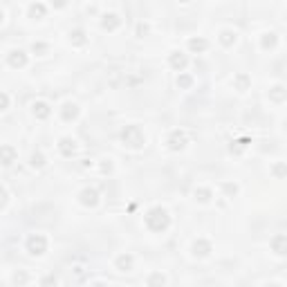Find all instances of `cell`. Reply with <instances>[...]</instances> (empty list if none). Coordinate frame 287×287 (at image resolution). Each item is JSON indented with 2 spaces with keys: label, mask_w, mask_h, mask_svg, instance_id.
Masks as SVG:
<instances>
[{
  "label": "cell",
  "mask_w": 287,
  "mask_h": 287,
  "mask_svg": "<svg viewBox=\"0 0 287 287\" xmlns=\"http://www.w3.org/2000/svg\"><path fill=\"white\" fill-rule=\"evenodd\" d=\"M101 170H103V173H108V170H112V164H110V159H108V164H101Z\"/></svg>",
  "instance_id": "33"
},
{
  "label": "cell",
  "mask_w": 287,
  "mask_h": 287,
  "mask_svg": "<svg viewBox=\"0 0 287 287\" xmlns=\"http://www.w3.org/2000/svg\"><path fill=\"white\" fill-rule=\"evenodd\" d=\"M276 45H278V36L274 31H267V34L260 36V47L263 49H276Z\"/></svg>",
  "instance_id": "20"
},
{
  "label": "cell",
  "mask_w": 287,
  "mask_h": 287,
  "mask_svg": "<svg viewBox=\"0 0 287 287\" xmlns=\"http://www.w3.org/2000/svg\"><path fill=\"white\" fill-rule=\"evenodd\" d=\"M285 130H287V119H285Z\"/></svg>",
  "instance_id": "35"
},
{
  "label": "cell",
  "mask_w": 287,
  "mask_h": 287,
  "mask_svg": "<svg viewBox=\"0 0 287 287\" xmlns=\"http://www.w3.org/2000/svg\"><path fill=\"white\" fill-rule=\"evenodd\" d=\"M144 222H146V227L150 229L152 233H164L166 229L170 227V215L164 206H152V209H148Z\"/></svg>",
  "instance_id": "1"
},
{
  "label": "cell",
  "mask_w": 287,
  "mask_h": 287,
  "mask_svg": "<svg viewBox=\"0 0 287 287\" xmlns=\"http://www.w3.org/2000/svg\"><path fill=\"white\" fill-rule=\"evenodd\" d=\"M133 263H135V258L130 254H119L115 260V267L119 269V272H130V269H133Z\"/></svg>",
  "instance_id": "17"
},
{
  "label": "cell",
  "mask_w": 287,
  "mask_h": 287,
  "mask_svg": "<svg viewBox=\"0 0 287 287\" xmlns=\"http://www.w3.org/2000/svg\"><path fill=\"white\" fill-rule=\"evenodd\" d=\"M272 175L274 177H287V164L285 161H276L272 166Z\"/></svg>",
  "instance_id": "24"
},
{
  "label": "cell",
  "mask_w": 287,
  "mask_h": 287,
  "mask_svg": "<svg viewBox=\"0 0 287 287\" xmlns=\"http://www.w3.org/2000/svg\"><path fill=\"white\" fill-rule=\"evenodd\" d=\"M168 63H170V67H173V70L184 72V70H186V65H188V56L184 52H170Z\"/></svg>",
  "instance_id": "11"
},
{
  "label": "cell",
  "mask_w": 287,
  "mask_h": 287,
  "mask_svg": "<svg viewBox=\"0 0 287 287\" xmlns=\"http://www.w3.org/2000/svg\"><path fill=\"white\" fill-rule=\"evenodd\" d=\"M79 115H81V108L76 106V103H72V101L63 103V108H61V119L63 121H76Z\"/></svg>",
  "instance_id": "9"
},
{
  "label": "cell",
  "mask_w": 287,
  "mask_h": 287,
  "mask_svg": "<svg viewBox=\"0 0 287 287\" xmlns=\"http://www.w3.org/2000/svg\"><path fill=\"white\" fill-rule=\"evenodd\" d=\"M148 285H164L166 283V276L164 274H152V276H148Z\"/></svg>",
  "instance_id": "28"
},
{
  "label": "cell",
  "mask_w": 287,
  "mask_h": 287,
  "mask_svg": "<svg viewBox=\"0 0 287 287\" xmlns=\"http://www.w3.org/2000/svg\"><path fill=\"white\" fill-rule=\"evenodd\" d=\"M218 40H220L222 47H233L236 40H238V34H236V31H231V29H222V31H220V36H218Z\"/></svg>",
  "instance_id": "18"
},
{
  "label": "cell",
  "mask_w": 287,
  "mask_h": 287,
  "mask_svg": "<svg viewBox=\"0 0 287 287\" xmlns=\"http://www.w3.org/2000/svg\"><path fill=\"white\" fill-rule=\"evenodd\" d=\"M25 247H27V251H29L31 256H43L45 251H47V247H49V240H47L45 233H29L27 240H25Z\"/></svg>",
  "instance_id": "3"
},
{
  "label": "cell",
  "mask_w": 287,
  "mask_h": 287,
  "mask_svg": "<svg viewBox=\"0 0 287 287\" xmlns=\"http://www.w3.org/2000/svg\"><path fill=\"white\" fill-rule=\"evenodd\" d=\"M177 85L182 90H188L193 85V76L191 74H184V72H179V76H177Z\"/></svg>",
  "instance_id": "27"
},
{
  "label": "cell",
  "mask_w": 287,
  "mask_h": 287,
  "mask_svg": "<svg viewBox=\"0 0 287 287\" xmlns=\"http://www.w3.org/2000/svg\"><path fill=\"white\" fill-rule=\"evenodd\" d=\"M267 97L272 99L274 103H283L287 99V88H285V85H281V83L272 85V88H269V92H267Z\"/></svg>",
  "instance_id": "14"
},
{
  "label": "cell",
  "mask_w": 287,
  "mask_h": 287,
  "mask_svg": "<svg viewBox=\"0 0 287 287\" xmlns=\"http://www.w3.org/2000/svg\"><path fill=\"white\" fill-rule=\"evenodd\" d=\"M121 27V18L117 16V13H106V16L101 18V29L106 31H115Z\"/></svg>",
  "instance_id": "13"
},
{
  "label": "cell",
  "mask_w": 287,
  "mask_h": 287,
  "mask_svg": "<svg viewBox=\"0 0 287 287\" xmlns=\"http://www.w3.org/2000/svg\"><path fill=\"white\" fill-rule=\"evenodd\" d=\"M58 152L63 157H72L76 152V139L74 137H61L58 139Z\"/></svg>",
  "instance_id": "10"
},
{
  "label": "cell",
  "mask_w": 287,
  "mask_h": 287,
  "mask_svg": "<svg viewBox=\"0 0 287 287\" xmlns=\"http://www.w3.org/2000/svg\"><path fill=\"white\" fill-rule=\"evenodd\" d=\"M29 164H31V168H43L47 161H45V155H43V152H34V155L29 157Z\"/></svg>",
  "instance_id": "25"
},
{
  "label": "cell",
  "mask_w": 287,
  "mask_h": 287,
  "mask_svg": "<svg viewBox=\"0 0 287 287\" xmlns=\"http://www.w3.org/2000/svg\"><path fill=\"white\" fill-rule=\"evenodd\" d=\"M70 43L74 45V47H81V45H85V31H83V29L70 31Z\"/></svg>",
  "instance_id": "23"
},
{
  "label": "cell",
  "mask_w": 287,
  "mask_h": 287,
  "mask_svg": "<svg viewBox=\"0 0 287 287\" xmlns=\"http://www.w3.org/2000/svg\"><path fill=\"white\" fill-rule=\"evenodd\" d=\"M186 144H188V139H186V133H184V130H170L168 139H166V146H168L170 152L184 150V148H186Z\"/></svg>",
  "instance_id": "4"
},
{
  "label": "cell",
  "mask_w": 287,
  "mask_h": 287,
  "mask_svg": "<svg viewBox=\"0 0 287 287\" xmlns=\"http://www.w3.org/2000/svg\"><path fill=\"white\" fill-rule=\"evenodd\" d=\"M79 202L83 206H90V209H94V206L99 204V191L97 188H83V191L79 193Z\"/></svg>",
  "instance_id": "6"
},
{
  "label": "cell",
  "mask_w": 287,
  "mask_h": 287,
  "mask_svg": "<svg viewBox=\"0 0 287 287\" xmlns=\"http://www.w3.org/2000/svg\"><path fill=\"white\" fill-rule=\"evenodd\" d=\"M179 2H191V0H179Z\"/></svg>",
  "instance_id": "34"
},
{
  "label": "cell",
  "mask_w": 287,
  "mask_h": 287,
  "mask_svg": "<svg viewBox=\"0 0 287 287\" xmlns=\"http://www.w3.org/2000/svg\"><path fill=\"white\" fill-rule=\"evenodd\" d=\"M269 247H272V251L276 256H287V236L285 233H276L272 238V242H269Z\"/></svg>",
  "instance_id": "8"
},
{
  "label": "cell",
  "mask_w": 287,
  "mask_h": 287,
  "mask_svg": "<svg viewBox=\"0 0 287 287\" xmlns=\"http://www.w3.org/2000/svg\"><path fill=\"white\" fill-rule=\"evenodd\" d=\"M67 4V0H52V7H56V9H63Z\"/></svg>",
  "instance_id": "31"
},
{
  "label": "cell",
  "mask_w": 287,
  "mask_h": 287,
  "mask_svg": "<svg viewBox=\"0 0 287 287\" xmlns=\"http://www.w3.org/2000/svg\"><path fill=\"white\" fill-rule=\"evenodd\" d=\"M193 195H195L197 202H202V204H206V202H211V197H213V191L206 186H197L195 191H193Z\"/></svg>",
  "instance_id": "22"
},
{
  "label": "cell",
  "mask_w": 287,
  "mask_h": 287,
  "mask_svg": "<svg viewBox=\"0 0 287 287\" xmlns=\"http://www.w3.org/2000/svg\"><path fill=\"white\" fill-rule=\"evenodd\" d=\"M27 61H29V58H27V54L22 52V49H11V52L7 54V63L11 67H16V70H22V67L27 65Z\"/></svg>",
  "instance_id": "7"
},
{
  "label": "cell",
  "mask_w": 287,
  "mask_h": 287,
  "mask_svg": "<svg viewBox=\"0 0 287 287\" xmlns=\"http://www.w3.org/2000/svg\"><path fill=\"white\" fill-rule=\"evenodd\" d=\"M121 142H124V146L133 148V150H139V148L146 144V135H144V130L139 128V126L130 124L121 130Z\"/></svg>",
  "instance_id": "2"
},
{
  "label": "cell",
  "mask_w": 287,
  "mask_h": 287,
  "mask_svg": "<svg viewBox=\"0 0 287 287\" xmlns=\"http://www.w3.org/2000/svg\"><path fill=\"white\" fill-rule=\"evenodd\" d=\"M2 110H9V94L2 92Z\"/></svg>",
  "instance_id": "32"
},
{
  "label": "cell",
  "mask_w": 287,
  "mask_h": 287,
  "mask_svg": "<svg viewBox=\"0 0 287 287\" xmlns=\"http://www.w3.org/2000/svg\"><path fill=\"white\" fill-rule=\"evenodd\" d=\"M188 49H191L193 54H202L209 49V40L202 38V36H197V38H188Z\"/></svg>",
  "instance_id": "16"
},
{
  "label": "cell",
  "mask_w": 287,
  "mask_h": 287,
  "mask_svg": "<svg viewBox=\"0 0 287 287\" xmlns=\"http://www.w3.org/2000/svg\"><path fill=\"white\" fill-rule=\"evenodd\" d=\"M31 49H34L36 54H45V52H47V45H45V43H34V47H31Z\"/></svg>",
  "instance_id": "29"
},
{
  "label": "cell",
  "mask_w": 287,
  "mask_h": 287,
  "mask_svg": "<svg viewBox=\"0 0 287 287\" xmlns=\"http://www.w3.org/2000/svg\"><path fill=\"white\" fill-rule=\"evenodd\" d=\"M249 85H251L249 74H245V72H240V74H236V76H233V88H236L238 92H245V90H249Z\"/></svg>",
  "instance_id": "19"
},
{
  "label": "cell",
  "mask_w": 287,
  "mask_h": 287,
  "mask_svg": "<svg viewBox=\"0 0 287 287\" xmlns=\"http://www.w3.org/2000/svg\"><path fill=\"white\" fill-rule=\"evenodd\" d=\"M27 11H29V18H31V20H43V18L47 16V7H45L43 2H31Z\"/></svg>",
  "instance_id": "15"
},
{
  "label": "cell",
  "mask_w": 287,
  "mask_h": 287,
  "mask_svg": "<svg viewBox=\"0 0 287 287\" xmlns=\"http://www.w3.org/2000/svg\"><path fill=\"white\" fill-rule=\"evenodd\" d=\"M31 112H34L36 119H47L52 115V108H49L47 101H34L31 103Z\"/></svg>",
  "instance_id": "12"
},
{
  "label": "cell",
  "mask_w": 287,
  "mask_h": 287,
  "mask_svg": "<svg viewBox=\"0 0 287 287\" xmlns=\"http://www.w3.org/2000/svg\"><path fill=\"white\" fill-rule=\"evenodd\" d=\"M211 251H213V242L206 240V238H197V240L193 242V256H195V258H206Z\"/></svg>",
  "instance_id": "5"
},
{
  "label": "cell",
  "mask_w": 287,
  "mask_h": 287,
  "mask_svg": "<svg viewBox=\"0 0 287 287\" xmlns=\"http://www.w3.org/2000/svg\"><path fill=\"white\" fill-rule=\"evenodd\" d=\"M247 144H249V139H247V137H242V139H238V142H233L229 150H231L233 155H240V152H242V150H245V148H247Z\"/></svg>",
  "instance_id": "26"
},
{
  "label": "cell",
  "mask_w": 287,
  "mask_h": 287,
  "mask_svg": "<svg viewBox=\"0 0 287 287\" xmlns=\"http://www.w3.org/2000/svg\"><path fill=\"white\" fill-rule=\"evenodd\" d=\"M146 31H148V25H146V22H139V25H137V36H144Z\"/></svg>",
  "instance_id": "30"
},
{
  "label": "cell",
  "mask_w": 287,
  "mask_h": 287,
  "mask_svg": "<svg viewBox=\"0 0 287 287\" xmlns=\"http://www.w3.org/2000/svg\"><path fill=\"white\" fill-rule=\"evenodd\" d=\"M16 157H18V152L13 150L11 144H4L2 146V166H11L13 161H16Z\"/></svg>",
  "instance_id": "21"
}]
</instances>
